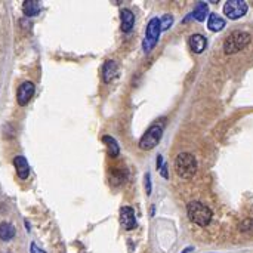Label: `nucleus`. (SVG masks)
Listing matches in <instances>:
<instances>
[{"label": "nucleus", "instance_id": "f257e3e1", "mask_svg": "<svg viewBox=\"0 0 253 253\" xmlns=\"http://www.w3.org/2000/svg\"><path fill=\"white\" fill-rule=\"evenodd\" d=\"M187 214L191 222L198 227H207L212 221V210L200 201H191L187 206Z\"/></svg>", "mask_w": 253, "mask_h": 253}, {"label": "nucleus", "instance_id": "f03ea898", "mask_svg": "<svg viewBox=\"0 0 253 253\" xmlns=\"http://www.w3.org/2000/svg\"><path fill=\"white\" fill-rule=\"evenodd\" d=\"M175 171L182 179H190L197 172V160L190 153H181L175 160Z\"/></svg>", "mask_w": 253, "mask_h": 253}, {"label": "nucleus", "instance_id": "7ed1b4c3", "mask_svg": "<svg viewBox=\"0 0 253 253\" xmlns=\"http://www.w3.org/2000/svg\"><path fill=\"white\" fill-rule=\"evenodd\" d=\"M250 41V34L244 33V31H234L231 33L224 43V52L227 55H234L237 52H240L241 49H244Z\"/></svg>", "mask_w": 253, "mask_h": 253}, {"label": "nucleus", "instance_id": "20e7f679", "mask_svg": "<svg viewBox=\"0 0 253 253\" xmlns=\"http://www.w3.org/2000/svg\"><path fill=\"white\" fill-rule=\"evenodd\" d=\"M163 128L164 126L160 123L153 124L151 128L142 135V138L139 139V148L144 151H148V150H153L154 147H157L161 136H163Z\"/></svg>", "mask_w": 253, "mask_h": 253}, {"label": "nucleus", "instance_id": "39448f33", "mask_svg": "<svg viewBox=\"0 0 253 253\" xmlns=\"http://www.w3.org/2000/svg\"><path fill=\"white\" fill-rule=\"evenodd\" d=\"M161 28H160V19L158 18H153L148 25H147V31H145V39H144V51L150 52L160 37Z\"/></svg>", "mask_w": 253, "mask_h": 253}, {"label": "nucleus", "instance_id": "423d86ee", "mask_svg": "<svg viewBox=\"0 0 253 253\" xmlns=\"http://www.w3.org/2000/svg\"><path fill=\"white\" fill-rule=\"evenodd\" d=\"M246 12H247V3L243 2V0H228L224 5V14L230 19H238L244 17Z\"/></svg>", "mask_w": 253, "mask_h": 253}, {"label": "nucleus", "instance_id": "0eeeda50", "mask_svg": "<svg viewBox=\"0 0 253 253\" xmlns=\"http://www.w3.org/2000/svg\"><path fill=\"white\" fill-rule=\"evenodd\" d=\"M120 222L126 230H135L138 227V222L135 219V212L134 209L129 206H124L120 210Z\"/></svg>", "mask_w": 253, "mask_h": 253}, {"label": "nucleus", "instance_id": "6e6552de", "mask_svg": "<svg viewBox=\"0 0 253 253\" xmlns=\"http://www.w3.org/2000/svg\"><path fill=\"white\" fill-rule=\"evenodd\" d=\"M34 91H36V88H34V84L31 81H24L21 86L18 88V92H17V101H18V104L19 105H27L28 101L33 98Z\"/></svg>", "mask_w": 253, "mask_h": 253}, {"label": "nucleus", "instance_id": "1a4fd4ad", "mask_svg": "<svg viewBox=\"0 0 253 253\" xmlns=\"http://www.w3.org/2000/svg\"><path fill=\"white\" fill-rule=\"evenodd\" d=\"M135 25V15L131 9H123L120 12V28L124 33H129Z\"/></svg>", "mask_w": 253, "mask_h": 253}, {"label": "nucleus", "instance_id": "9d476101", "mask_svg": "<svg viewBox=\"0 0 253 253\" xmlns=\"http://www.w3.org/2000/svg\"><path fill=\"white\" fill-rule=\"evenodd\" d=\"M118 76V65L116 61L108 59L104 62V68H102V78L105 83H110L111 80H114Z\"/></svg>", "mask_w": 253, "mask_h": 253}, {"label": "nucleus", "instance_id": "9b49d317", "mask_svg": "<svg viewBox=\"0 0 253 253\" xmlns=\"http://www.w3.org/2000/svg\"><path fill=\"white\" fill-rule=\"evenodd\" d=\"M188 45H190V48L194 54H201L207 46V40L201 34H193L188 39Z\"/></svg>", "mask_w": 253, "mask_h": 253}, {"label": "nucleus", "instance_id": "f8f14e48", "mask_svg": "<svg viewBox=\"0 0 253 253\" xmlns=\"http://www.w3.org/2000/svg\"><path fill=\"white\" fill-rule=\"evenodd\" d=\"M14 164H15V169H17V174L21 179H27L28 175H30V166L27 163V158L22 157V156H17L14 158Z\"/></svg>", "mask_w": 253, "mask_h": 253}, {"label": "nucleus", "instance_id": "ddd939ff", "mask_svg": "<svg viewBox=\"0 0 253 253\" xmlns=\"http://www.w3.org/2000/svg\"><path fill=\"white\" fill-rule=\"evenodd\" d=\"M207 15H209V8H207V3H204V2H201V3H198L197 6H195V9L188 15V17H185V21H188L190 18H194L195 21H198V22H201V21H204L206 18H207Z\"/></svg>", "mask_w": 253, "mask_h": 253}, {"label": "nucleus", "instance_id": "4468645a", "mask_svg": "<svg viewBox=\"0 0 253 253\" xmlns=\"http://www.w3.org/2000/svg\"><path fill=\"white\" fill-rule=\"evenodd\" d=\"M225 27V19H222L219 15L216 14H210L209 15V19H207V28L210 31H221L222 28Z\"/></svg>", "mask_w": 253, "mask_h": 253}, {"label": "nucleus", "instance_id": "2eb2a0df", "mask_svg": "<svg viewBox=\"0 0 253 253\" xmlns=\"http://www.w3.org/2000/svg\"><path fill=\"white\" fill-rule=\"evenodd\" d=\"M15 227L9 222H2L0 224V240L9 241L15 237Z\"/></svg>", "mask_w": 253, "mask_h": 253}, {"label": "nucleus", "instance_id": "dca6fc26", "mask_svg": "<svg viewBox=\"0 0 253 253\" xmlns=\"http://www.w3.org/2000/svg\"><path fill=\"white\" fill-rule=\"evenodd\" d=\"M22 12L27 17H36L40 12V3L36 0H27L22 3Z\"/></svg>", "mask_w": 253, "mask_h": 253}, {"label": "nucleus", "instance_id": "f3484780", "mask_svg": "<svg viewBox=\"0 0 253 253\" xmlns=\"http://www.w3.org/2000/svg\"><path fill=\"white\" fill-rule=\"evenodd\" d=\"M102 141L105 142V145H107V150H108V156L110 157H113V158H116L118 154H120V148H118V144H117V141L114 139V138H111L110 135H105V136H102Z\"/></svg>", "mask_w": 253, "mask_h": 253}, {"label": "nucleus", "instance_id": "a211bd4d", "mask_svg": "<svg viewBox=\"0 0 253 253\" xmlns=\"http://www.w3.org/2000/svg\"><path fill=\"white\" fill-rule=\"evenodd\" d=\"M172 22H174L172 15H169V14H167V15H164V17L161 18V21H160V28H161V31H166V30L171 28Z\"/></svg>", "mask_w": 253, "mask_h": 253}, {"label": "nucleus", "instance_id": "6ab92c4d", "mask_svg": "<svg viewBox=\"0 0 253 253\" xmlns=\"http://www.w3.org/2000/svg\"><path fill=\"white\" fill-rule=\"evenodd\" d=\"M144 184H145V193L150 195V194H151V178H150V174H145V176H144Z\"/></svg>", "mask_w": 253, "mask_h": 253}, {"label": "nucleus", "instance_id": "aec40b11", "mask_svg": "<svg viewBox=\"0 0 253 253\" xmlns=\"http://www.w3.org/2000/svg\"><path fill=\"white\" fill-rule=\"evenodd\" d=\"M30 252H31V253H46L45 250L39 249L36 243H31V246H30Z\"/></svg>", "mask_w": 253, "mask_h": 253}, {"label": "nucleus", "instance_id": "412c9836", "mask_svg": "<svg viewBox=\"0 0 253 253\" xmlns=\"http://www.w3.org/2000/svg\"><path fill=\"white\" fill-rule=\"evenodd\" d=\"M161 161H163V157L158 154V156H157V167H158V169H160V166H161Z\"/></svg>", "mask_w": 253, "mask_h": 253}, {"label": "nucleus", "instance_id": "4be33fe9", "mask_svg": "<svg viewBox=\"0 0 253 253\" xmlns=\"http://www.w3.org/2000/svg\"><path fill=\"white\" fill-rule=\"evenodd\" d=\"M191 250H193V247H188V249H185V250H184L182 253H190Z\"/></svg>", "mask_w": 253, "mask_h": 253}]
</instances>
